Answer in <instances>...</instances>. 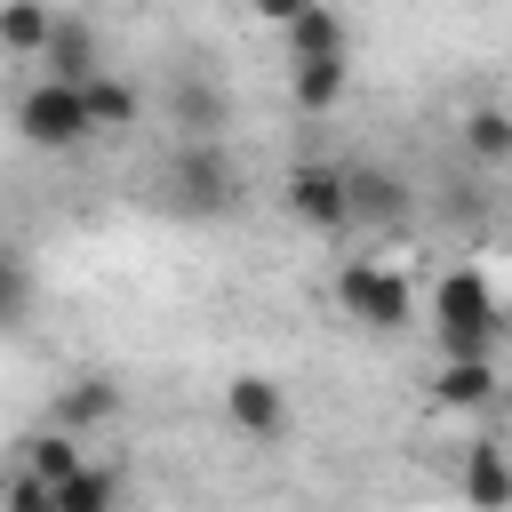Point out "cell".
Returning <instances> with one entry per match:
<instances>
[{
	"instance_id": "5b68a950",
	"label": "cell",
	"mask_w": 512,
	"mask_h": 512,
	"mask_svg": "<svg viewBox=\"0 0 512 512\" xmlns=\"http://www.w3.org/2000/svg\"><path fill=\"white\" fill-rule=\"evenodd\" d=\"M288 216L312 232H344L352 224V168H328V160L288 168Z\"/></svg>"
},
{
	"instance_id": "ac0fdd59",
	"label": "cell",
	"mask_w": 512,
	"mask_h": 512,
	"mask_svg": "<svg viewBox=\"0 0 512 512\" xmlns=\"http://www.w3.org/2000/svg\"><path fill=\"white\" fill-rule=\"evenodd\" d=\"M24 464H32V472H40V480H72V472H80V464H88V456H80V448H72V432H64V424H56V432H40V440H32V448H24Z\"/></svg>"
},
{
	"instance_id": "9a60e30c",
	"label": "cell",
	"mask_w": 512,
	"mask_h": 512,
	"mask_svg": "<svg viewBox=\"0 0 512 512\" xmlns=\"http://www.w3.org/2000/svg\"><path fill=\"white\" fill-rule=\"evenodd\" d=\"M88 112H96V136H112V128H136V112H144V96H136L128 80H112V72H96V80H88Z\"/></svg>"
},
{
	"instance_id": "ffe728a7",
	"label": "cell",
	"mask_w": 512,
	"mask_h": 512,
	"mask_svg": "<svg viewBox=\"0 0 512 512\" xmlns=\"http://www.w3.org/2000/svg\"><path fill=\"white\" fill-rule=\"evenodd\" d=\"M8 512H56V480H40L32 464L8 480Z\"/></svg>"
},
{
	"instance_id": "8992f818",
	"label": "cell",
	"mask_w": 512,
	"mask_h": 512,
	"mask_svg": "<svg viewBox=\"0 0 512 512\" xmlns=\"http://www.w3.org/2000/svg\"><path fill=\"white\" fill-rule=\"evenodd\" d=\"M224 416H232L256 448H272V440L288 432V392H280L272 376H256V368H248V376H232V384H224Z\"/></svg>"
},
{
	"instance_id": "d6986e66",
	"label": "cell",
	"mask_w": 512,
	"mask_h": 512,
	"mask_svg": "<svg viewBox=\"0 0 512 512\" xmlns=\"http://www.w3.org/2000/svg\"><path fill=\"white\" fill-rule=\"evenodd\" d=\"M464 144H472L480 160H512V112H496V104L464 112Z\"/></svg>"
},
{
	"instance_id": "7a4b0ae2",
	"label": "cell",
	"mask_w": 512,
	"mask_h": 512,
	"mask_svg": "<svg viewBox=\"0 0 512 512\" xmlns=\"http://www.w3.org/2000/svg\"><path fill=\"white\" fill-rule=\"evenodd\" d=\"M16 128H24V144H40V152L88 144V136H96L88 88H80V80H40V88H24V96H16Z\"/></svg>"
},
{
	"instance_id": "30bf717a",
	"label": "cell",
	"mask_w": 512,
	"mask_h": 512,
	"mask_svg": "<svg viewBox=\"0 0 512 512\" xmlns=\"http://www.w3.org/2000/svg\"><path fill=\"white\" fill-rule=\"evenodd\" d=\"M112 408H120V384H112V376H80V384H64V392H56V424H64V432L104 424Z\"/></svg>"
},
{
	"instance_id": "9c48e42d",
	"label": "cell",
	"mask_w": 512,
	"mask_h": 512,
	"mask_svg": "<svg viewBox=\"0 0 512 512\" xmlns=\"http://www.w3.org/2000/svg\"><path fill=\"white\" fill-rule=\"evenodd\" d=\"M408 216V184L384 168H352V224H400Z\"/></svg>"
},
{
	"instance_id": "4fadbf2b",
	"label": "cell",
	"mask_w": 512,
	"mask_h": 512,
	"mask_svg": "<svg viewBox=\"0 0 512 512\" xmlns=\"http://www.w3.org/2000/svg\"><path fill=\"white\" fill-rule=\"evenodd\" d=\"M288 56L304 64V56H344V16L328 8V0H312L296 24H288Z\"/></svg>"
},
{
	"instance_id": "7c38bea8",
	"label": "cell",
	"mask_w": 512,
	"mask_h": 512,
	"mask_svg": "<svg viewBox=\"0 0 512 512\" xmlns=\"http://www.w3.org/2000/svg\"><path fill=\"white\" fill-rule=\"evenodd\" d=\"M432 400H440V408H480V400H496V368H488V352H480V360H440Z\"/></svg>"
},
{
	"instance_id": "277c9868",
	"label": "cell",
	"mask_w": 512,
	"mask_h": 512,
	"mask_svg": "<svg viewBox=\"0 0 512 512\" xmlns=\"http://www.w3.org/2000/svg\"><path fill=\"white\" fill-rule=\"evenodd\" d=\"M336 304H344L360 328H376V336H392V328H408V320H416L408 280H400V272H384V264H344V272H336Z\"/></svg>"
},
{
	"instance_id": "8fae6325",
	"label": "cell",
	"mask_w": 512,
	"mask_h": 512,
	"mask_svg": "<svg viewBox=\"0 0 512 512\" xmlns=\"http://www.w3.org/2000/svg\"><path fill=\"white\" fill-rule=\"evenodd\" d=\"M176 128H184V136H216V128H224V88H216L208 72H184V80H176Z\"/></svg>"
},
{
	"instance_id": "44dd1931",
	"label": "cell",
	"mask_w": 512,
	"mask_h": 512,
	"mask_svg": "<svg viewBox=\"0 0 512 512\" xmlns=\"http://www.w3.org/2000/svg\"><path fill=\"white\" fill-rule=\"evenodd\" d=\"M248 8H256V16H272V24H296L312 0H248Z\"/></svg>"
},
{
	"instance_id": "ba28073f",
	"label": "cell",
	"mask_w": 512,
	"mask_h": 512,
	"mask_svg": "<svg viewBox=\"0 0 512 512\" xmlns=\"http://www.w3.org/2000/svg\"><path fill=\"white\" fill-rule=\"evenodd\" d=\"M464 504L472 512H512V456H504V440H472L464 448Z\"/></svg>"
},
{
	"instance_id": "2e32d148",
	"label": "cell",
	"mask_w": 512,
	"mask_h": 512,
	"mask_svg": "<svg viewBox=\"0 0 512 512\" xmlns=\"http://www.w3.org/2000/svg\"><path fill=\"white\" fill-rule=\"evenodd\" d=\"M48 32H56V8H40V0H8L0 40H8L16 56H40V48H48Z\"/></svg>"
},
{
	"instance_id": "52a82bcc",
	"label": "cell",
	"mask_w": 512,
	"mask_h": 512,
	"mask_svg": "<svg viewBox=\"0 0 512 512\" xmlns=\"http://www.w3.org/2000/svg\"><path fill=\"white\" fill-rule=\"evenodd\" d=\"M40 64H48V80H96L104 64H96V24L88 16H72V8H56V32H48V48H40Z\"/></svg>"
},
{
	"instance_id": "3957f363",
	"label": "cell",
	"mask_w": 512,
	"mask_h": 512,
	"mask_svg": "<svg viewBox=\"0 0 512 512\" xmlns=\"http://www.w3.org/2000/svg\"><path fill=\"white\" fill-rule=\"evenodd\" d=\"M440 360H480L496 344V296L480 272H448L440 280Z\"/></svg>"
},
{
	"instance_id": "6da1fadb",
	"label": "cell",
	"mask_w": 512,
	"mask_h": 512,
	"mask_svg": "<svg viewBox=\"0 0 512 512\" xmlns=\"http://www.w3.org/2000/svg\"><path fill=\"white\" fill-rule=\"evenodd\" d=\"M160 184H168V208H176V216H200V224H216V216L240 208V168L224 160L216 136H184Z\"/></svg>"
},
{
	"instance_id": "e0dca14e",
	"label": "cell",
	"mask_w": 512,
	"mask_h": 512,
	"mask_svg": "<svg viewBox=\"0 0 512 512\" xmlns=\"http://www.w3.org/2000/svg\"><path fill=\"white\" fill-rule=\"evenodd\" d=\"M344 96V56H304L296 64V112H328Z\"/></svg>"
},
{
	"instance_id": "5bb4252c",
	"label": "cell",
	"mask_w": 512,
	"mask_h": 512,
	"mask_svg": "<svg viewBox=\"0 0 512 512\" xmlns=\"http://www.w3.org/2000/svg\"><path fill=\"white\" fill-rule=\"evenodd\" d=\"M56 512H120V472L80 464L72 480H56Z\"/></svg>"
}]
</instances>
